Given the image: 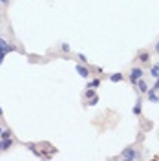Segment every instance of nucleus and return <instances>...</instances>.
Wrapping results in <instances>:
<instances>
[{"instance_id": "obj_3", "label": "nucleus", "mask_w": 159, "mask_h": 161, "mask_svg": "<svg viewBox=\"0 0 159 161\" xmlns=\"http://www.w3.org/2000/svg\"><path fill=\"white\" fill-rule=\"evenodd\" d=\"M11 50H13V46H9V44H7V42H6L4 39H0V51H4V53H9Z\"/></svg>"}, {"instance_id": "obj_6", "label": "nucleus", "mask_w": 159, "mask_h": 161, "mask_svg": "<svg viewBox=\"0 0 159 161\" xmlns=\"http://www.w3.org/2000/svg\"><path fill=\"white\" fill-rule=\"evenodd\" d=\"M146 93H148V99H150V101H154V103H157V101H159V99H157V95H155V92H154V90H148Z\"/></svg>"}, {"instance_id": "obj_8", "label": "nucleus", "mask_w": 159, "mask_h": 161, "mask_svg": "<svg viewBox=\"0 0 159 161\" xmlns=\"http://www.w3.org/2000/svg\"><path fill=\"white\" fill-rule=\"evenodd\" d=\"M152 77H154V79H157V77H159V62H157V64H154V68H152Z\"/></svg>"}, {"instance_id": "obj_15", "label": "nucleus", "mask_w": 159, "mask_h": 161, "mask_svg": "<svg viewBox=\"0 0 159 161\" xmlns=\"http://www.w3.org/2000/svg\"><path fill=\"white\" fill-rule=\"evenodd\" d=\"M93 95H95L93 90H88V92H86V97H93Z\"/></svg>"}, {"instance_id": "obj_4", "label": "nucleus", "mask_w": 159, "mask_h": 161, "mask_svg": "<svg viewBox=\"0 0 159 161\" xmlns=\"http://www.w3.org/2000/svg\"><path fill=\"white\" fill-rule=\"evenodd\" d=\"M135 84H137V86H139V92H143V93H146V92H148V84H146V82H144L143 79H139V81H137Z\"/></svg>"}, {"instance_id": "obj_10", "label": "nucleus", "mask_w": 159, "mask_h": 161, "mask_svg": "<svg viewBox=\"0 0 159 161\" xmlns=\"http://www.w3.org/2000/svg\"><path fill=\"white\" fill-rule=\"evenodd\" d=\"M9 136H11V132H9V130H2V134H0V137H2V139H9Z\"/></svg>"}, {"instance_id": "obj_19", "label": "nucleus", "mask_w": 159, "mask_h": 161, "mask_svg": "<svg viewBox=\"0 0 159 161\" xmlns=\"http://www.w3.org/2000/svg\"><path fill=\"white\" fill-rule=\"evenodd\" d=\"M0 2H2V4H7V2H9V0H0Z\"/></svg>"}, {"instance_id": "obj_5", "label": "nucleus", "mask_w": 159, "mask_h": 161, "mask_svg": "<svg viewBox=\"0 0 159 161\" xmlns=\"http://www.w3.org/2000/svg\"><path fill=\"white\" fill-rule=\"evenodd\" d=\"M11 146V139H4V141H0V150H7Z\"/></svg>"}, {"instance_id": "obj_1", "label": "nucleus", "mask_w": 159, "mask_h": 161, "mask_svg": "<svg viewBox=\"0 0 159 161\" xmlns=\"http://www.w3.org/2000/svg\"><path fill=\"white\" fill-rule=\"evenodd\" d=\"M141 77H143V70H141V68H134L132 73H130V81H132V84H135Z\"/></svg>"}, {"instance_id": "obj_13", "label": "nucleus", "mask_w": 159, "mask_h": 161, "mask_svg": "<svg viewBox=\"0 0 159 161\" xmlns=\"http://www.w3.org/2000/svg\"><path fill=\"white\" fill-rule=\"evenodd\" d=\"M97 101H99V99H97V97H95V95H93V97L90 99V106H95V104H97Z\"/></svg>"}, {"instance_id": "obj_20", "label": "nucleus", "mask_w": 159, "mask_h": 161, "mask_svg": "<svg viewBox=\"0 0 159 161\" xmlns=\"http://www.w3.org/2000/svg\"><path fill=\"white\" fill-rule=\"evenodd\" d=\"M0 115H2V108H0Z\"/></svg>"}, {"instance_id": "obj_9", "label": "nucleus", "mask_w": 159, "mask_h": 161, "mask_svg": "<svg viewBox=\"0 0 159 161\" xmlns=\"http://www.w3.org/2000/svg\"><path fill=\"white\" fill-rule=\"evenodd\" d=\"M110 81H112V82H119V81H123V75H121V73H113L112 77H110Z\"/></svg>"}, {"instance_id": "obj_7", "label": "nucleus", "mask_w": 159, "mask_h": 161, "mask_svg": "<svg viewBox=\"0 0 159 161\" xmlns=\"http://www.w3.org/2000/svg\"><path fill=\"white\" fill-rule=\"evenodd\" d=\"M77 71L81 73V77H88V75H90V73H88V70L84 68V66H77Z\"/></svg>"}, {"instance_id": "obj_2", "label": "nucleus", "mask_w": 159, "mask_h": 161, "mask_svg": "<svg viewBox=\"0 0 159 161\" xmlns=\"http://www.w3.org/2000/svg\"><path fill=\"white\" fill-rule=\"evenodd\" d=\"M137 156H139V154H137L134 148H124V152H123V157H124V159H135Z\"/></svg>"}, {"instance_id": "obj_17", "label": "nucleus", "mask_w": 159, "mask_h": 161, "mask_svg": "<svg viewBox=\"0 0 159 161\" xmlns=\"http://www.w3.org/2000/svg\"><path fill=\"white\" fill-rule=\"evenodd\" d=\"M154 90H159V77L155 79V88H154Z\"/></svg>"}, {"instance_id": "obj_14", "label": "nucleus", "mask_w": 159, "mask_h": 161, "mask_svg": "<svg viewBox=\"0 0 159 161\" xmlns=\"http://www.w3.org/2000/svg\"><path fill=\"white\" fill-rule=\"evenodd\" d=\"M90 86H93V88H97V86H99V79H95V81H91V82H90Z\"/></svg>"}, {"instance_id": "obj_11", "label": "nucleus", "mask_w": 159, "mask_h": 161, "mask_svg": "<svg viewBox=\"0 0 159 161\" xmlns=\"http://www.w3.org/2000/svg\"><path fill=\"white\" fill-rule=\"evenodd\" d=\"M139 112H141V101H137L135 108H134V114H139Z\"/></svg>"}, {"instance_id": "obj_12", "label": "nucleus", "mask_w": 159, "mask_h": 161, "mask_svg": "<svg viewBox=\"0 0 159 161\" xmlns=\"http://www.w3.org/2000/svg\"><path fill=\"white\" fill-rule=\"evenodd\" d=\"M139 59H141V62H146V60H148V53H141Z\"/></svg>"}, {"instance_id": "obj_16", "label": "nucleus", "mask_w": 159, "mask_h": 161, "mask_svg": "<svg viewBox=\"0 0 159 161\" xmlns=\"http://www.w3.org/2000/svg\"><path fill=\"white\" fill-rule=\"evenodd\" d=\"M4 57H6V53H4V51H0V64L4 62Z\"/></svg>"}, {"instance_id": "obj_18", "label": "nucleus", "mask_w": 159, "mask_h": 161, "mask_svg": "<svg viewBox=\"0 0 159 161\" xmlns=\"http://www.w3.org/2000/svg\"><path fill=\"white\" fill-rule=\"evenodd\" d=\"M155 51L159 53V42H157V44H155Z\"/></svg>"}]
</instances>
